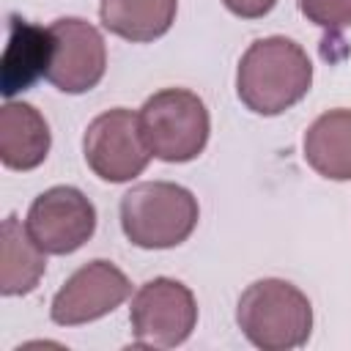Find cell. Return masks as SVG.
Instances as JSON below:
<instances>
[{
	"mask_svg": "<svg viewBox=\"0 0 351 351\" xmlns=\"http://www.w3.org/2000/svg\"><path fill=\"white\" fill-rule=\"evenodd\" d=\"M313 85V63L307 52L285 36L255 38L236 69L239 101L263 118L282 115L299 104Z\"/></svg>",
	"mask_w": 351,
	"mask_h": 351,
	"instance_id": "cell-1",
	"label": "cell"
},
{
	"mask_svg": "<svg viewBox=\"0 0 351 351\" xmlns=\"http://www.w3.org/2000/svg\"><path fill=\"white\" fill-rule=\"evenodd\" d=\"M241 335L261 351L302 348L313 332V304L288 280L263 277L250 282L236 304Z\"/></svg>",
	"mask_w": 351,
	"mask_h": 351,
	"instance_id": "cell-2",
	"label": "cell"
},
{
	"mask_svg": "<svg viewBox=\"0 0 351 351\" xmlns=\"http://www.w3.org/2000/svg\"><path fill=\"white\" fill-rule=\"evenodd\" d=\"M197 197L173 181H143L121 197V230L140 250H170L197 228Z\"/></svg>",
	"mask_w": 351,
	"mask_h": 351,
	"instance_id": "cell-3",
	"label": "cell"
},
{
	"mask_svg": "<svg viewBox=\"0 0 351 351\" xmlns=\"http://www.w3.org/2000/svg\"><path fill=\"white\" fill-rule=\"evenodd\" d=\"M140 132L154 159L181 165L203 154L211 118L206 101L186 88H162L140 107Z\"/></svg>",
	"mask_w": 351,
	"mask_h": 351,
	"instance_id": "cell-4",
	"label": "cell"
},
{
	"mask_svg": "<svg viewBox=\"0 0 351 351\" xmlns=\"http://www.w3.org/2000/svg\"><path fill=\"white\" fill-rule=\"evenodd\" d=\"M129 326L134 346L176 348L189 340L197 326L195 293L173 277H154L143 282L129 304Z\"/></svg>",
	"mask_w": 351,
	"mask_h": 351,
	"instance_id": "cell-5",
	"label": "cell"
},
{
	"mask_svg": "<svg viewBox=\"0 0 351 351\" xmlns=\"http://www.w3.org/2000/svg\"><path fill=\"white\" fill-rule=\"evenodd\" d=\"M85 165L110 184H123L137 178L148 162L151 151L140 132V115L126 107H112L99 112L82 134Z\"/></svg>",
	"mask_w": 351,
	"mask_h": 351,
	"instance_id": "cell-6",
	"label": "cell"
},
{
	"mask_svg": "<svg viewBox=\"0 0 351 351\" xmlns=\"http://www.w3.org/2000/svg\"><path fill=\"white\" fill-rule=\"evenodd\" d=\"M52 49L44 80L60 93H88L107 71V44L99 27L80 16H60L49 27Z\"/></svg>",
	"mask_w": 351,
	"mask_h": 351,
	"instance_id": "cell-7",
	"label": "cell"
},
{
	"mask_svg": "<svg viewBox=\"0 0 351 351\" xmlns=\"http://www.w3.org/2000/svg\"><path fill=\"white\" fill-rule=\"evenodd\" d=\"M25 228L47 255H71L96 233V206L77 186H49L30 203Z\"/></svg>",
	"mask_w": 351,
	"mask_h": 351,
	"instance_id": "cell-8",
	"label": "cell"
},
{
	"mask_svg": "<svg viewBox=\"0 0 351 351\" xmlns=\"http://www.w3.org/2000/svg\"><path fill=\"white\" fill-rule=\"evenodd\" d=\"M132 293L129 277L104 258L80 266L52 296L49 318L58 326H82L110 315Z\"/></svg>",
	"mask_w": 351,
	"mask_h": 351,
	"instance_id": "cell-9",
	"label": "cell"
},
{
	"mask_svg": "<svg viewBox=\"0 0 351 351\" xmlns=\"http://www.w3.org/2000/svg\"><path fill=\"white\" fill-rule=\"evenodd\" d=\"M52 145L47 118L27 101L5 99L0 110V162L8 170H36Z\"/></svg>",
	"mask_w": 351,
	"mask_h": 351,
	"instance_id": "cell-10",
	"label": "cell"
},
{
	"mask_svg": "<svg viewBox=\"0 0 351 351\" xmlns=\"http://www.w3.org/2000/svg\"><path fill=\"white\" fill-rule=\"evenodd\" d=\"M52 38L47 27L30 25L19 16H8V41L0 69V90L5 99H14L19 90H27L38 77H44L49 63Z\"/></svg>",
	"mask_w": 351,
	"mask_h": 351,
	"instance_id": "cell-11",
	"label": "cell"
},
{
	"mask_svg": "<svg viewBox=\"0 0 351 351\" xmlns=\"http://www.w3.org/2000/svg\"><path fill=\"white\" fill-rule=\"evenodd\" d=\"M304 162L329 181H351V107L321 112L302 140Z\"/></svg>",
	"mask_w": 351,
	"mask_h": 351,
	"instance_id": "cell-12",
	"label": "cell"
},
{
	"mask_svg": "<svg viewBox=\"0 0 351 351\" xmlns=\"http://www.w3.org/2000/svg\"><path fill=\"white\" fill-rule=\"evenodd\" d=\"M0 293L25 296L47 271V252L33 241L16 214H8L0 228Z\"/></svg>",
	"mask_w": 351,
	"mask_h": 351,
	"instance_id": "cell-13",
	"label": "cell"
},
{
	"mask_svg": "<svg viewBox=\"0 0 351 351\" xmlns=\"http://www.w3.org/2000/svg\"><path fill=\"white\" fill-rule=\"evenodd\" d=\"M178 0H99V19L112 36L148 44L162 38L176 22Z\"/></svg>",
	"mask_w": 351,
	"mask_h": 351,
	"instance_id": "cell-14",
	"label": "cell"
},
{
	"mask_svg": "<svg viewBox=\"0 0 351 351\" xmlns=\"http://www.w3.org/2000/svg\"><path fill=\"white\" fill-rule=\"evenodd\" d=\"M299 11L307 22L329 33L351 27V0H299Z\"/></svg>",
	"mask_w": 351,
	"mask_h": 351,
	"instance_id": "cell-15",
	"label": "cell"
},
{
	"mask_svg": "<svg viewBox=\"0 0 351 351\" xmlns=\"http://www.w3.org/2000/svg\"><path fill=\"white\" fill-rule=\"evenodd\" d=\"M222 5L233 14V16H241V19H261L266 16L277 0H222Z\"/></svg>",
	"mask_w": 351,
	"mask_h": 351,
	"instance_id": "cell-16",
	"label": "cell"
}]
</instances>
